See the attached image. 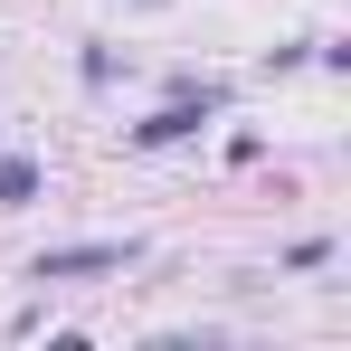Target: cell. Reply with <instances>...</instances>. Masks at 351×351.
Here are the masks:
<instances>
[{"label": "cell", "mask_w": 351, "mask_h": 351, "mask_svg": "<svg viewBox=\"0 0 351 351\" xmlns=\"http://www.w3.org/2000/svg\"><path fill=\"white\" fill-rule=\"evenodd\" d=\"M228 105H237L228 76H171V95H162L152 114L123 123V152H180V143H199L209 123H228Z\"/></svg>", "instance_id": "1"}, {"label": "cell", "mask_w": 351, "mask_h": 351, "mask_svg": "<svg viewBox=\"0 0 351 351\" xmlns=\"http://www.w3.org/2000/svg\"><path fill=\"white\" fill-rule=\"evenodd\" d=\"M123 266H143V237H66V247H38L19 276L48 294V285H105Z\"/></svg>", "instance_id": "2"}, {"label": "cell", "mask_w": 351, "mask_h": 351, "mask_svg": "<svg viewBox=\"0 0 351 351\" xmlns=\"http://www.w3.org/2000/svg\"><path fill=\"white\" fill-rule=\"evenodd\" d=\"M38 199H48V162L19 152V143H0V209H38Z\"/></svg>", "instance_id": "3"}, {"label": "cell", "mask_w": 351, "mask_h": 351, "mask_svg": "<svg viewBox=\"0 0 351 351\" xmlns=\"http://www.w3.org/2000/svg\"><path fill=\"white\" fill-rule=\"evenodd\" d=\"M76 86H86V95H114V86H123V48H105V38H76Z\"/></svg>", "instance_id": "4"}, {"label": "cell", "mask_w": 351, "mask_h": 351, "mask_svg": "<svg viewBox=\"0 0 351 351\" xmlns=\"http://www.w3.org/2000/svg\"><path fill=\"white\" fill-rule=\"evenodd\" d=\"M332 256H342V237H294L285 256H276V276H323Z\"/></svg>", "instance_id": "5"}, {"label": "cell", "mask_w": 351, "mask_h": 351, "mask_svg": "<svg viewBox=\"0 0 351 351\" xmlns=\"http://www.w3.org/2000/svg\"><path fill=\"white\" fill-rule=\"evenodd\" d=\"M304 66H313V38H276L266 48V76H304Z\"/></svg>", "instance_id": "6"}, {"label": "cell", "mask_w": 351, "mask_h": 351, "mask_svg": "<svg viewBox=\"0 0 351 351\" xmlns=\"http://www.w3.org/2000/svg\"><path fill=\"white\" fill-rule=\"evenodd\" d=\"M133 10H171V0H133Z\"/></svg>", "instance_id": "7"}, {"label": "cell", "mask_w": 351, "mask_h": 351, "mask_svg": "<svg viewBox=\"0 0 351 351\" xmlns=\"http://www.w3.org/2000/svg\"><path fill=\"white\" fill-rule=\"evenodd\" d=\"M0 143H10V133H0Z\"/></svg>", "instance_id": "8"}]
</instances>
